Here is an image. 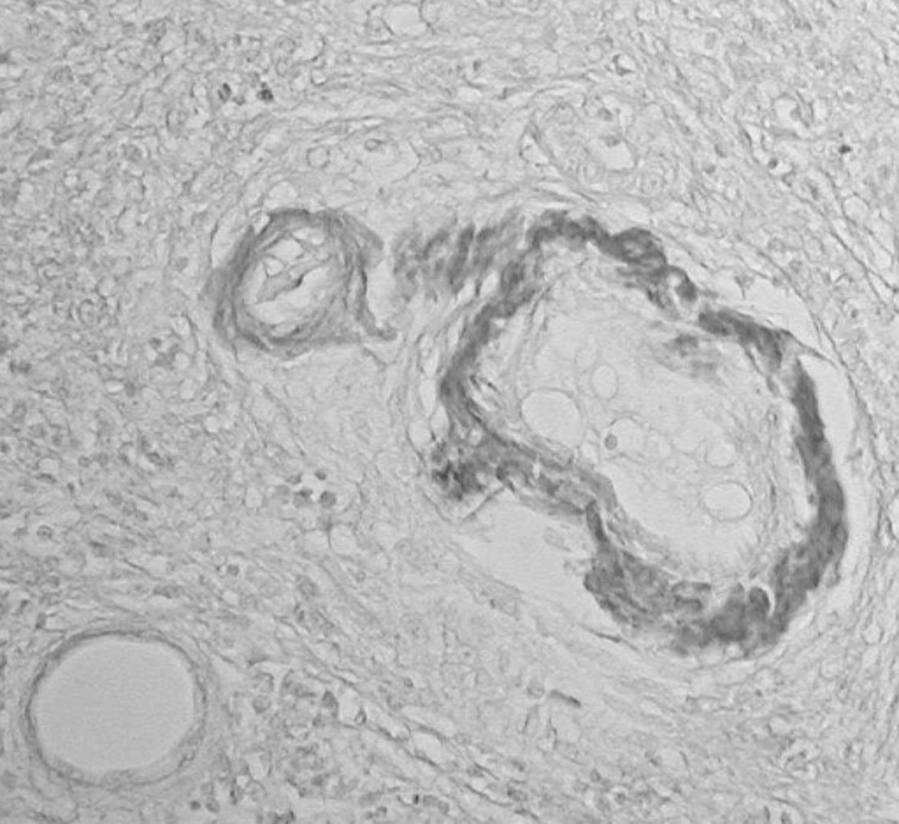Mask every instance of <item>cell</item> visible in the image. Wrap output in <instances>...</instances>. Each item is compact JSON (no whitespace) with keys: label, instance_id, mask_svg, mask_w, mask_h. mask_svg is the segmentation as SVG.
<instances>
[{"label":"cell","instance_id":"2","mask_svg":"<svg viewBox=\"0 0 899 824\" xmlns=\"http://www.w3.org/2000/svg\"><path fill=\"white\" fill-rule=\"evenodd\" d=\"M301 591H303V594H306L308 598L317 596V587L313 586L308 580H301Z\"/></svg>","mask_w":899,"mask_h":824},{"label":"cell","instance_id":"1","mask_svg":"<svg viewBox=\"0 0 899 824\" xmlns=\"http://www.w3.org/2000/svg\"><path fill=\"white\" fill-rule=\"evenodd\" d=\"M255 686L259 687V691H271L273 679L267 675H260L259 679L255 680Z\"/></svg>","mask_w":899,"mask_h":824},{"label":"cell","instance_id":"4","mask_svg":"<svg viewBox=\"0 0 899 824\" xmlns=\"http://www.w3.org/2000/svg\"><path fill=\"white\" fill-rule=\"evenodd\" d=\"M208 802L209 809H213L215 810V812H218V805H216L215 800H213V798H209Z\"/></svg>","mask_w":899,"mask_h":824},{"label":"cell","instance_id":"3","mask_svg":"<svg viewBox=\"0 0 899 824\" xmlns=\"http://www.w3.org/2000/svg\"><path fill=\"white\" fill-rule=\"evenodd\" d=\"M253 707H255V710H259V712H264V710L269 707V702H266L264 698H259V700H255V703H253Z\"/></svg>","mask_w":899,"mask_h":824}]
</instances>
